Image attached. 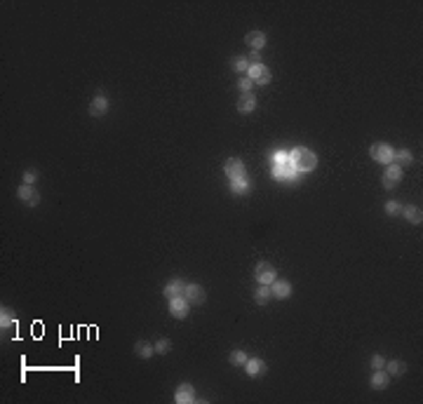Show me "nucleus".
Wrapping results in <instances>:
<instances>
[{
  "instance_id": "nucleus-13",
  "label": "nucleus",
  "mask_w": 423,
  "mask_h": 404,
  "mask_svg": "<svg viewBox=\"0 0 423 404\" xmlns=\"http://www.w3.org/2000/svg\"><path fill=\"white\" fill-rule=\"evenodd\" d=\"M273 174H275L277 179H285V181H294V177H296L294 167L289 165V158L285 160V162H277V165L273 167Z\"/></svg>"
},
{
  "instance_id": "nucleus-21",
  "label": "nucleus",
  "mask_w": 423,
  "mask_h": 404,
  "mask_svg": "<svg viewBox=\"0 0 423 404\" xmlns=\"http://www.w3.org/2000/svg\"><path fill=\"white\" fill-rule=\"evenodd\" d=\"M386 373L388 376H402V373L407 371V364L405 362H400V360H390V362H386Z\"/></svg>"
},
{
  "instance_id": "nucleus-4",
  "label": "nucleus",
  "mask_w": 423,
  "mask_h": 404,
  "mask_svg": "<svg viewBox=\"0 0 423 404\" xmlns=\"http://www.w3.org/2000/svg\"><path fill=\"white\" fill-rule=\"evenodd\" d=\"M369 155H372L376 162H381V165H390L392 158H395V151H392L388 143H374V146L369 148Z\"/></svg>"
},
{
  "instance_id": "nucleus-14",
  "label": "nucleus",
  "mask_w": 423,
  "mask_h": 404,
  "mask_svg": "<svg viewBox=\"0 0 423 404\" xmlns=\"http://www.w3.org/2000/svg\"><path fill=\"white\" fill-rule=\"evenodd\" d=\"M245 371L249 373L251 379H257V376H261V373L266 371V362L259 360V357H249V360L245 362Z\"/></svg>"
},
{
  "instance_id": "nucleus-27",
  "label": "nucleus",
  "mask_w": 423,
  "mask_h": 404,
  "mask_svg": "<svg viewBox=\"0 0 423 404\" xmlns=\"http://www.w3.org/2000/svg\"><path fill=\"white\" fill-rule=\"evenodd\" d=\"M247 360H249V357H247L245 350H233V353H231V364H235V367H245Z\"/></svg>"
},
{
  "instance_id": "nucleus-26",
  "label": "nucleus",
  "mask_w": 423,
  "mask_h": 404,
  "mask_svg": "<svg viewBox=\"0 0 423 404\" xmlns=\"http://www.w3.org/2000/svg\"><path fill=\"white\" fill-rule=\"evenodd\" d=\"M249 66H251L249 59H245V56H238V59L233 62V68L238 71L240 75H247V73H249Z\"/></svg>"
},
{
  "instance_id": "nucleus-29",
  "label": "nucleus",
  "mask_w": 423,
  "mask_h": 404,
  "mask_svg": "<svg viewBox=\"0 0 423 404\" xmlns=\"http://www.w3.org/2000/svg\"><path fill=\"white\" fill-rule=\"evenodd\" d=\"M238 87H240V92H242V94H249L251 87H254V82H251L247 75H242V78H240V82H238Z\"/></svg>"
},
{
  "instance_id": "nucleus-5",
  "label": "nucleus",
  "mask_w": 423,
  "mask_h": 404,
  "mask_svg": "<svg viewBox=\"0 0 423 404\" xmlns=\"http://www.w3.org/2000/svg\"><path fill=\"white\" fill-rule=\"evenodd\" d=\"M223 171H226V177L231 181H238V179H245V165H242V160L240 158H231L226 160V165H223Z\"/></svg>"
},
{
  "instance_id": "nucleus-20",
  "label": "nucleus",
  "mask_w": 423,
  "mask_h": 404,
  "mask_svg": "<svg viewBox=\"0 0 423 404\" xmlns=\"http://www.w3.org/2000/svg\"><path fill=\"white\" fill-rule=\"evenodd\" d=\"M270 299H273V292H270L268 284H259V289L254 292V301H257L259 306H266Z\"/></svg>"
},
{
  "instance_id": "nucleus-2",
  "label": "nucleus",
  "mask_w": 423,
  "mask_h": 404,
  "mask_svg": "<svg viewBox=\"0 0 423 404\" xmlns=\"http://www.w3.org/2000/svg\"><path fill=\"white\" fill-rule=\"evenodd\" d=\"M247 78L251 80V82H257V85H268L270 80H273V73L268 71V66L266 64H251L249 66V73H247Z\"/></svg>"
},
{
  "instance_id": "nucleus-31",
  "label": "nucleus",
  "mask_w": 423,
  "mask_h": 404,
  "mask_svg": "<svg viewBox=\"0 0 423 404\" xmlns=\"http://www.w3.org/2000/svg\"><path fill=\"white\" fill-rule=\"evenodd\" d=\"M383 367H386L383 355H374V357H372V369H374V371H376V369H383Z\"/></svg>"
},
{
  "instance_id": "nucleus-22",
  "label": "nucleus",
  "mask_w": 423,
  "mask_h": 404,
  "mask_svg": "<svg viewBox=\"0 0 423 404\" xmlns=\"http://www.w3.org/2000/svg\"><path fill=\"white\" fill-rule=\"evenodd\" d=\"M134 353L141 357V360H148V357H153L155 355V348L151 345V343H146V341H139L134 345Z\"/></svg>"
},
{
  "instance_id": "nucleus-12",
  "label": "nucleus",
  "mask_w": 423,
  "mask_h": 404,
  "mask_svg": "<svg viewBox=\"0 0 423 404\" xmlns=\"http://www.w3.org/2000/svg\"><path fill=\"white\" fill-rule=\"evenodd\" d=\"M270 292H273V299L285 301V299H289V296H292V284H289V282H285V280H275L273 284H270Z\"/></svg>"
},
{
  "instance_id": "nucleus-18",
  "label": "nucleus",
  "mask_w": 423,
  "mask_h": 404,
  "mask_svg": "<svg viewBox=\"0 0 423 404\" xmlns=\"http://www.w3.org/2000/svg\"><path fill=\"white\" fill-rule=\"evenodd\" d=\"M388 381H390V376L386 373V369H376V371L372 373V381H369V383H372L374 390H383V388L388 386Z\"/></svg>"
},
{
  "instance_id": "nucleus-23",
  "label": "nucleus",
  "mask_w": 423,
  "mask_h": 404,
  "mask_svg": "<svg viewBox=\"0 0 423 404\" xmlns=\"http://www.w3.org/2000/svg\"><path fill=\"white\" fill-rule=\"evenodd\" d=\"M12 325H14V310L3 306V310H0V327H3V331H5L7 327H12Z\"/></svg>"
},
{
  "instance_id": "nucleus-7",
  "label": "nucleus",
  "mask_w": 423,
  "mask_h": 404,
  "mask_svg": "<svg viewBox=\"0 0 423 404\" xmlns=\"http://www.w3.org/2000/svg\"><path fill=\"white\" fill-rule=\"evenodd\" d=\"M174 402L177 404H190L195 402V388L190 386V383H181L174 392Z\"/></svg>"
},
{
  "instance_id": "nucleus-8",
  "label": "nucleus",
  "mask_w": 423,
  "mask_h": 404,
  "mask_svg": "<svg viewBox=\"0 0 423 404\" xmlns=\"http://www.w3.org/2000/svg\"><path fill=\"white\" fill-rule=\"evenodd\" d=\"M400 179H402V167L400 165H388L386 171H383V186L390 190L400 184Z\"/></svg>"
},
{
  "instance_id": "nucleus-28",
  "label": "nucleus",
  "mask_w": 423,
  "mask_h": 404,
  "mask_svg": "<svg viewBox=\"0 0 423 404\" xmlns=\"http://www.w3.org/2000/svg\"><path fill=\"white\" fill-rule=\"evenodd\" d=\"M153 348L158 355H167V353L172 350V341H170V338H160V341H155Z\"/></svg>"
},
{
  "instance_id": "nucleus-11",
  "label": "nucleus",
  "mask_w": 423,
  "mask_h": 404,
  "mask_svg": "<svg viewBox=\"0 0 423 404\" xmlns=\"http://www.w3.org/2000/svg\"><path fill=\"white\" fill-rule=\"evenodd\" d=\"M106 113H108V99H106V94L99 92L92 99V104H90V116L99 118V116H106Z\"/></svg>"
},
{
  "instance_id": "nucleus-24",
  "label": "nucleus",
  "mask_w": 423,
  "mask_h": 404,
  "mask_svg": "<svg viewBox=\"0 0 423 404\" xmlns=\"http://www.w3.org/2000/svg\"><path fill=\"white\" fill-rule=\"evenodd\" d=\"M231 190H233V193H240V195H242V193H247V190H251V184H249V179H238V181H231Z\"/></svg>"
},
{
  "instance_id": "nucleus-9",
  "label": "nucleus",
  "mask_w": 423,
  "mask_h": 404,
  "mask_svg": "<svg viewBox=\"0 0 423 404\" xmlns=\"http://www.w3.org/2000/svg\"><path fill=\"white\" fill-rule=\"evenodd\" d=\"M184 299L188 303H193V306H200V303H205V289L200 284H186Z\"/></svg>"
},
{
  "instance_id": "nucleus-32",
  "label": "nucleus",
  "mask_w": 423,
  "mask_h": 404,
  "mask_svg": "<svg viewBox=\"0 0 423 404\" xmlns=\"http://www.w3.org/2000/svg\"><path fill=\"white\" fill-rule=\"evenodd\" d=\"M36 179H38V171H36V169L24 171V184H29V186H31L33 181H36Z\"/></svg>"
},
{
  "instance_id": "nucleus-15",
  "label": "nucleus",
  "mask_w": 423,
  "mask_h": 404,
  "mask_svg": "<svg viewBox=\"0 0 423 404\" xmlns=\"http://www.w3.org/2000/svg\"><path fill=\"white\" fill-rule=\"evenodd\" d=\"M184 289H186L184 282L174 277V280H170V282L165 284V296H167L170 301H172V299H177V296H184Z\"/></svg>"
},
{
  "instance_id": "nucleus-10",
  "label": "nucleus",
  "mask_w": 423,
  "mask_h": 404,
  "mask_svg": "<svg viewBox=\"0 0 423 404\" xmlns=\"http://www.w3.org/2000/svg\"><path fill=\"white\" fill-rule=\"evenodd\" d=\"M188 310H190V303L184 299V296H177V299L170 301V312H172L174 318L184 320L186 315H188Z\"/></svg>"
},
{
  "instance_id": "nucleus-16",
  "label": "nucleus",
  "mask_w": 423,
  "mask_h": 404,
  "mask_svg": "<svg viewBox=\"0 0 423 404\" xmlns=\"http://www.w3.org/2000/svg\"><path fill=\"white\" fill-rule=\"evenodd\" d=\"M257 108V99H254V94H240L238 99V110L242 113V116H247V113H251V110Z\"/></svg>"
},
{
  "instance_id": "nucleus-1",
  "label": "nucleus",
  "mask_w": 423,
  "mask_h": 404,
  "mask_svg": "<svg viewBox=\"0 0 423 404\" xmlns=\"http://www.w3.org/2000/svg\"><path fill=\"white\" fill-rule=\"evenodd\" d=\"M289 165L294 167L296 174H303V171H313L315 169L318 158H315L313 151H308V148L299 146V148H294V151L289 153Z\"/></svg>"
},
{
  "instance_id": "nucleus-19",
  "label": "nucleus",
  "mask_w": 423,
  "mask_h": 404,
  "mask_svg": "<svg viewBox=\"0 0 423 404\" xmlns=\"http://www.w3.org/2000/svg\"><path fill=\"white\" fill-rule=\"evenodd\" d=\"M402 214H405V219L409 221V223H414V226H421L423 214H421V209H418V207H414V205H407V207H402Z\"/></svg>"
},
{
  "instance_id": "nucleus-17",
  "label": "nucleus",
  "mask_w": 423,
  "mask_h": 404,
  "mask_svg": "<svg viewBox=\"0 0 423 404\" xmlns=\"http://www.w3.org/2000/svg\"><path fill=\"white\" fill-rule=\"evenodd\" d=\"M245 43L249 45V47L254 49V52H259V49H264V45H266V33H261V31H251V33H247Z\"/></svg>"
},
{
  "instance_id": "nucleus-3",
  "label": "nucleus",
  "mask_w": 423,
  "mask_h": 404,
  "mask_svg": "<svg viewBox=\"0 0 423 404\" xmlns=\"http://www.w3.org/2000/svg\"><path fill=\"white\" fill-rule=\"evenodd\" d=\"M254 277H257V282L259 284H273L275 282V277H277V273H275V268L268 264V261H261V264H257V270H254Z\"/></svg>"
},
{
  "instance_id": "nucleus-6",
  "label": "nucleus",
  "mask_w": 423,
  "mask_h": 404,
  "mask_svg": "<svg viewBox=\"0 0 423 404\" xmlns=\"http://www.w3.org/2000/svg\"><path fill=\"white\" fill-rule=\"evenodd\" d=\"M17 197L21 202H26L29 207H36L38 202H40V193H38L33 186H29V184H21L19 186V190H17Z\"/></svg>"
},
{
  "instance_id": "nucleus-30",
  "label": "nucleus",
  "mask_w": 423,
  "mask_h": 404,
  "mask_svg": "<svg viewBox=\"0 0 423 404\" xmlns=\"http://www.w3.org/2000/svg\"><path fill=\"white\" fill-rule=\"evenodd\" d=\"M386 214H390V216H398L400 214V202L398 200H388L386 202Z\"/></svg>"
},
{
  "instance_id": "nucleus-25",
  "label": "nucleus",
  "mask_w": 423,
  "mask_h": 404,
  "mask_svg": "<svg viewBox=\"0 0 423 404\" xmlns=\"http://www.w3.org/2000/svg\"><path fill=\"white\" fill-rule=\"evenodd\" d=\"M392 160H398V165H400V167H405V165H411V162H414V155H411V151L402 148L400 153H395V158H392Z\"/></svg>"
}]
</instances>
